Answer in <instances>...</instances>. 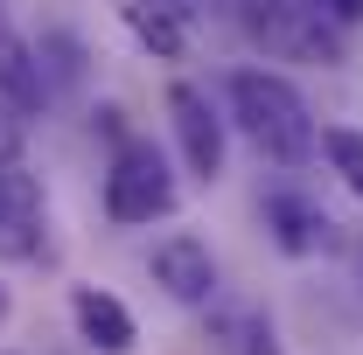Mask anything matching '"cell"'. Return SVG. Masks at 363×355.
Here are the masks:
<instances>
[{
	"label": "cell",
	"instance_id": "1",
	"mask_svg": "<svg viewBox=\"0 0 363 355\" xmlns=\"http://www.w3.org/2000/svg\"><path fill=\"white\" fill-rule=\"evenodd\" d=\"M224 105H230V126L279 168H301V161L321 153V126H315V112H308L294 77H279V70H230Z\"/></svg>",
	"mask_w": 363,
	"mask_h": 355
},
{
	"label": "cell",
	"instance_id": "2",
	"mask_svg": "<svg viewBox=\"0 0 363 355\" xmlns=\"http://www.w3.org/2000/svg\"><path fill=\"white\" fill-rule=\"evenodd\" d=\"M175 202H182V181L168 168V153L154 139L126 133L112 146V161H105V216L119 223V230H140V223L175 216Z\"/></svg>",
	"mask_w": 363,
	"mask_h": 355
},
{
	"label": "cell",
	"instance_id": "3",
	"mask_svg": "<svg viewBox=\"0 0 363 355\" xmlns=\"http://www.w3.org/2000/svg\"><path fill=\"white\" fill-rule=\"evenodd\" d=\"M49 258V202L21 153H0V265H43Z\"/></svg>",
	"mask_w": 363,
	"mask_h": 355
},
{
	"label": "cell",
	"instance_id": "4",
	"mask_svg": "<svg viewBox=\"0 0 363 355\" xmlns=\"http://www.w3.org/2000/svg\"><path fill=\"white\" fill-rule=\"evenodd\" d=\"M147 279L175 300V307H217V293H224V272H217V258H210V244L203 237H189V230H175V237H161L154 244V258H147Z\"/></svg>",
	"mask_w": 363,
	"mask_h": 355
},
{
	"label": "cell",
	"instance_id": "5",
	"mask_svg": "<svg viewBox=\"0 0 363 355\" xmlns=\"http://www.w3.org/2000/svg\"><path fill=\"white\" fill-rule=\"evenodd\" d=\"M168 126H175V146L182 161H189V175L217 181L224 175V112H217V98L203 84H168Z\"/></svg>",
	"mask_w": 363,
	"mask_h": 355
},
{
	"label": "cell",
	"instance_id": "6",
	"mask_svg": "<svg viewBox=\"0 0 363 355\" xmlns=\"http://www.w3.org/2000/svg\"><path fill=\"white\" fill-rule=\"evenodd\" d=\"M70 327H77V342H84L91 355H133L140 349L133 307H126L119 293H105V286H77V293H70Z\"/></svg>",
	"mask_w": 363,
	"mask_h": 355
},
{
	"label": "cell",
	"instance_id": "7",
	"mask_svg": "<svg viewBox=\"0 0 363 355\" xmlns=\"http://www.w3.org/2000/svg\"><path fill=\"white\" fill-rule=\"evenodd\" d=\"M266 230L286 258H315V251H335V216L321 209L315 195L301 188H272L266 195Z\"/></svg>",
	"mask_w": 363,
	"mask_h": 355
},
{
	"label": "cell",
	"instance_id": "8",
	"mask_svg": "<svg viewBox=\"0 0 363 355\" xmlns=\"http://www.w3.org/2000/svg\"><path fill=\"white\" fill-rule=\"evenodd\" d=\"M0 98L21 112V119H43L49 112V77H43V56H35V42L28 35H14L7 28V14H0Z\"/></svg>",
	"mask_w": 363,
	"mask_h": 355
},
{
	"label": "cell",
	"instance_id": "9",
	"mask_svg": "<svg viewBox=\"0 0 363 355\" xmlns=\"http://www.w3.org/2000/svg\"><path fill=\"white\" fill-rule=\"evenodd\" d=\"M126 14V28H133V42L154 56V63H182V49H189V21H182L168 0H126L119 7Z\"/></svg>",
	"mask_w": 363,
	"mask_h": 355
},
{
	"label": "cell",
	"instance_id": "10",
	"mask_svg": "<svg viewBox=\"0 0 363 355\" xmlns=\"http://www.w3.org/2000/svg\"><path fill=\"white\" fill-rule=\"evenodd\" d=\"M210 342L224 355H286L279 349V327L259 307H210Z\"/></svg>",
	"mask_w": 363,
	"mask_h": 355
},
{
	"label": "cell",
	"instance_id": "11",
	"mask_svg": "<svg viewBox=\"0 0 363 355\" xmlns=\"http://www.w3.org/2000/svg\"><path fill=\"white\" fill-rule=\"evenodd\" d=\"M35 56H43V77H49V91H77V84H84V42H77L70 28H43Z\"/></svg>",
	"mask_w": 363,
	"mask_h": 355
},
{
	"label": "cell",
	"instance_id": "12",
	"mask_svg": "<svg viewBox=\"0 0 363 355\" xmlns=\"http://www.w3.org/2000/svg\"><path fill=\"white\" fill-rule=\"evenodd\" d=\"M321 161L342 175L350 195H363V133L357 126H321Z\"/></svg>",
	"mask_w": 363,
	"mask_h": 355
},
{
	"label": "cell",
	"instance_id": "13",
	"mask_svg": "<svg viewBox=\"0 0 363 355\" xmlns=\"http://www.w3.org/2000/svg\"><path fill=\"white\" fill-rule=\"evenodd\" d=\"M168 7H175L182 21H210V14H217V7H224V0H168Z\"/></svg>",
	"mask_w": 363,
	"mask_h": 355
},
{
	"label": "cell",
	"instance_id": "14",
	"mask_svg": "<svg viewBox=\"0 0 363 355\" xmlns=\"http://www.w3.org/2000/svg\"><path fill=\"white\" fill-rule=\"evenodd\" d=\"M328 14H335L342 28H357V21H363V0H328Z\"/></svg>",
	"mask_w": 363,
	"mask_h": 355
},
{
	"label": "cell",
	"instance_id": "15",
	"mask_svg": "<svg viewBox=\"0 0 363 355\" xmlns=\"http://www.w3.org/2000/svg\"><path fill=\"white\" fill-rule=\"evenodd\" d=\"M350 279H357V293H363V237L350 244Z\"/></svg>",
	"mask_w": 363,
	"mask_h": 355
},
{
	"label": "cell",
	"instance_id": "16",
	"mask_svg": "<svg viewBox=\"0 0 363 355\" xmlns=\"http://www.w3.org/2000/svg\"><path fill=\"white\" fill-rule=\"evenodd\" d=\"M7 307H14V300H7V286H0V320H7Z\"/></svg>",
	"mask_w": 363,
	"mask_h": 355
},
{
	"label": "cell",
	"instance_id": "17",
	"mask_svg": "<svg viewBox=\"0 0 363 355\" xmlns=\"http://www.w3.org/2000/svg\"><path fill=\"white\" fill-rule=\"evenodd\" d=\"M0 14H7V0H0Z\"/></svg>",
	"mask_w": 363,
	"mask_h": 355
}]
</instances>
